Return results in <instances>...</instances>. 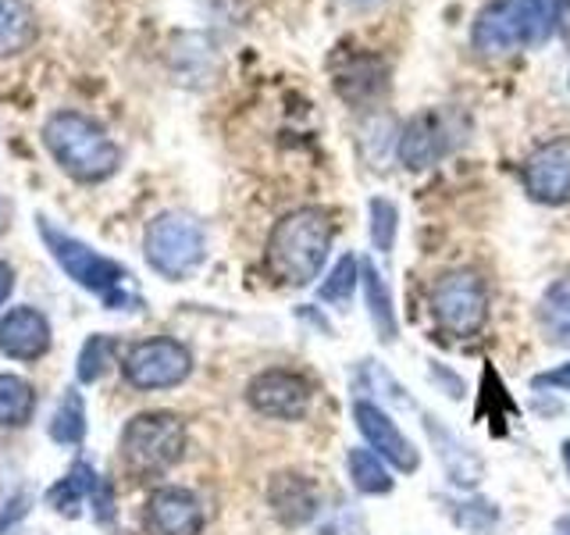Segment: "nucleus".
<instances>
[{
	"label": "nucleus",
	"instance_id": "obj_1",
	"mask_svg": "<svg viewBox=\"0 0 570 535\" xmlns=\"http://www.w3.org/2000/svg\"><path fill=\"white\" fill-rule=\"evenodd\" d=\"M332 214L321 207H299L289 211L282 222H275L272 236H267V272L282 285H307L321 275L332 250Z\"/></svg>",
	"mask_w": 570,
	"mask_h": 535
},
{
	"label": "nucleus",
	"instance_id": "obj_2",
	"mask_svg": "<svg viewBox=\"0 0 570 535\" xmlns=\"http://www.w3.org/2000/svg\"><path fill=\"white\" fill-rule=\"evenodd\" d=\"M43 143H47L50 157L61 165V172L86 186L111 178L121 165L118 143L107 136L100 121L86 118L79 111L50 115L43 125Z\"/></svg>",
	"mask_w": 570,
	"mask_h": 535
},
{
	"label": "nucleus",
	"instance_id": "obj_3",
	"mask_svg": "<svg viewBox=\"0 0 570 535\" xmlns=\"http://www.w3.org/2000/svg\"><path fill=\"white\" fill-rule=\"evenodd\" d=\"M570 0H492L474 18L471 40L485 58H507L524 47H539L557 29Z\"/></svg>",
	"mask_w": 570,
	"mask_h": 535
},
{
	"label": "nucleus",
	"instance_id": "obj_4",
	"mask_svg": "<svg viewBox=\"0 0 570 535\" xmlns=\"http://www.w3.org/2000/svg\"><path fill=\"white\" fill-rule=\"evenodd\" d=\"M40 236H43V243H47V250H50V257L58 261L61 272H65L71 282H76V285H82V290L97 293L111 311L139 308V303H142L139 293L129 290V279H132V275H129V268H125L121 261L100 254V250L86 246V243L76 240V236H68L65 228L50 225L47 218H40Z\"/></svg>",
	"mask_w": 570,
	"mask_h": 535
},
{
	"label": "nucleus",
	"instance_id": "obj_5",
	"mask_svg": "<svg viewBox=\"0 0 570 535\" xmlns=\"http://www.w3.org/2000/svg\"><path fill=\"white\" fill-rule=\"evenodd\" d=\"M186 450V425L171 410H147L121 428V460L139 478L171 471Z\"/></svg>",
	"mask_w": 570,
	"mask_h": 535
},
{
	"label": "nucleus",
	"instance_id": "obj_6",
	"mask_svg": "<svg viewBox=\"0 0 570 535\" xmlns=\"http://www.w3.org/2000/svg\"><path fill=\"white\" fill-rule=\"evenodd\" d=\"M142 254L147 264L160 279L168 282H183L189 279L196 268L207 257V236L204 225L186 211H165L147 225V236H142Z\"/></svg>",
	"mask_w": 570,
	"mask_h": 535
},
{
	"label": "nucleus",
	"instance_id": "obj_7",
	"mask_svg": "<svg viewBox=\"0 0 570 535\" xmlns=\"http://www.w3.org/2000/svg\"><path fill=\"white\" fill-rule=\"evenodd\" d=\"M189 371H193V353L168 335L142 339V343L129 347V353L121 357L125 382L142 392L183 386L189 379Z\"/></svg>",
	"mask_w": 570,
	"mask_h": 535
},
{
	"label": "nucleus",
	"instance_id": "obj_8",
	"mask_svg": "<svg viewBox=\"0 0 570 535\" xmlns=\"http://www.w3.org/2000/svg\"><path fill=\"white\" fill-rule=\"evenodd\" d=\"M432 311L439 325L453 335H474L489 318V290L478 272H450L435 282L432 290Z\"/></svg>",
	"mask_w": 570,
	"mask_h": 535
},
{
	"label": "nucleus",
	"instance_id": "obj_9",
	"mask_svg": "<svg viewBox=\"0 0 570 535\" xmlns=\"http://www.w3.org/2000/svg\"><path fill=\"white\" fill-rule=\"evenodd\" d=\"M246 400L264 418L299 421L311 407V382L296 371L272 368V371H261L257 379L246 386Z\"/></svg>",
	"mask_w": 570,
	"mask_h": 535
},
{
	"label": "nucleus",
	"instance_id": "obj_10",
	"mask_svg": "<svg viewBox=\"0 0 570 535\" xmlns=\"http://www.w3.org/2000/svg\"><path fill=\"white\" fill-rule=\"evenodd\" d=\"M353 421H356V428H361V436L367 439L371 454H379L382 460H389L396 471H406V475L417 471V464H421L417 446L403 436V428L392 421L379 403L356 400L353 403Z\"/></svg>",
	"mask_w": 570,
	"mask_h": 535
},
{
	"label": "nucleus",
	"instance_id": "obj_11",
	"mask_svg": "<svg viewBox=\"0 0 570 535\" xmlns=\"http://www.w3.org/2000/svg\"><path fill=\"white\" fill-rule=\"evenodd\" d=\"M528 193L539 204H567L570 201V136L549 139L528 157L524 168Z\"/></svg>",
	"mask_w": 570,
	"mask_h": 535
},
{
	"label": "nucleus",
	"instance_id": "obj_12",
	"mask_svg": "<svg viewBox=\"0 0 570 535\" xmlns=\"http://www.w3.org/2000/svg\"><path fill=\"white\" fill-rule=\"evenodd\" d=\"M150 535H200L204 532V507L189 489L165 486L154 489L142 514Z\"/></svg>",
	"mask_w": 570,
	"mask_h": 535
},
{
	"label": "nucleus",
	"instance_id": "obj_13",
	"mask_svg": "<svg viewBox=\"0 0 570 535\" xmlns=\"http://www.w3.org/2000/svg\"><path fill=\"white\" fill-rule=\"evenodd\" d=\"M50 350V321L36 308H14L0 318V353L11 361H40Z\"/></svg>",
	"mask_w": 570,
	"mask_h": 535
},
{
	"label": "nucleus",
	"instance_id": "obj_14",
	"mask_svg": "<svg viewBox=\"0 0 570 535\" xmlns=\"http://www.w3.org/2000/svg\"><path fill=\"white\" fill-rule=\"evenodd\" d=\"M445 150H450V121H445L442 111H424L410 118L400 136V160L410 172L432 168Z\"/></svg>",
	"mask_w": 570,
	"mask_h": 535
},
{
	"label": "nucleus",
	"instance_id": "obj_15",
	"mask_svg": "<svg viewBox=\"0 0 570 535\" xmlns=\"http://www.w3.org/2000/svg\"><path fill=\"white\" fill-rule=\"evenodd\" d=\"M267 504H272L275 517L282 525L289 528H299L317 517V486L299 471H282L272 478V486H267Z\"/></svg>",
	"mask_w": 570,
	"mask_h": 535
},
{
	"label": "nucleus",
	"instance_id": "obj_16",
	"mask_svg": "<svg viewBox=\"0 0 570 535\" xmlns=\"http://www.w3.org/2000/svg\"><path fill=\"white\" fill-rule=\"evenodd\" d=\"M385 86H389V71L379 58H353L335 71V89L350 104H367L379 94H385Z\"/></svg>",
	"mask_w": 570,
	"mask_h": 535
},
{
	"label": "nucleus",
	"instance_id": "obj_17",
	"mask_svg": "<svg viewBox=\"0 0 570 535\" xmlns=\"http://www.w3.org/2000/svg\"><path fill=\"white\" fill-rule=\"evenodd\" d=\"M36 11L29 0H0V58H18L36 43Z\"/></svg>",
	"mask_w": 570,
	"mask_h": 535
},
{
	"label": "nucleus",
	"instance_id": "obj_18",
	"mask_svg": "<svg viewBox=\"0 0 570 535\" xmlns=\"http://www.w3.org/2000/svg\"><path fill=\"white\" fill-rule=\"evenodd\" d=\"M361 285H364V300H367V311H371V321H374V332H379L382 343H392V339L400 335L396 311H392L389 285L382 282L379 268H374L371 261L361 264Z\"/></svg>",
	"mask_w": 570,
	"mask_h": 535
},
{
	"label": "nucleus",
	"instance_id": "obj_19",
	"mask_svg": "<svg viewBox=\"0 0 570 535\" xmlns=\"http://www.w3.org/2000/svg\"><path fill=\"white\" fill-rule=\"evenodd\" d=\"M539 321L549 343L570 350V279H557L539 303Z\"/></svg>",
	"mask_w": 570,
	"mask_h": 535
},
{
	"label": "nucleus",
	"instance_id": "obj_20",
	"mask_svg": "<svg viewBox=\"0 0 570 535\" xmlns=\"http://www.w3.org/2000/svg\"><path fill=\"white\" fill-rule=\"evenodd\" d=\"M97 481H100V475H97V468L94 464H86V460H79V464H71V471L58 481V486L50 489V507L53 510H61V514H76V507L79 504H89V496H94V489H97Z\"/></svg>",
	"mask_w": 570,
	"mask_h": 535
},
{
	"label": "nucleus",
	"instance_id": "obj_21",
	"mask_svg": "<svg viewBox=\"0 0 570 535\" xmlns=\"http://www.w3.org/2000/svg\"><path fill=\"white\" fill-rule=\"evenodd\" d=\"M36 415V389L18 374H0V428H22Z\"/></svg>",
	"mask_w": 570,
	"mask_h": 535
},
{
	"label": "nucleus",
	"instance_id": "obj_22",
	"mask_svg": "<svg viewBox=\"0 0 570 535\" xmlns=\"http://www.w3.org/2000/svg\"><path fill=\"white\" fill-rule=\"evenodd\" d=\"M50 439L61 446H79L86 439V403L79 389H65V397L58 400V410L50 418Z\"/></svg>",
	"mask_w": 570,
	"mask_h": 535
},
{
	"label": "nucleus",
	"instance_id": "obj_23",
	"mask_svg": "<svg viewBox=\"0 0 570 535\" xmlns=\"http://www.w3.org/2000/svg\"><path fill=\"white\" fill-rule=\"evenodd\" d=\"M346 464H350V478H353L356 493H364V496H385V493H392V478H389V471H385V464H382L379 454L350 450Z\"/></svg>",
	"mask_w": 570,
	"mask_h": 535
},
{
	"label": "nucleus",
	"instance_id": "obj_24",
	"mask_svg": "<svg viewBox=\"0 0 570 535\" xmlns=\"http://www.w3.org/2000/svg\"><path fill=\"white\" fill-rule=\"evenodd\" d=\"M118 343L111 335H94L86 339V347L79 353V382H97L104 379V371L115 364Z\"/></svg>",
	"mask_w": 570,
	"mask_h": 535
},
{
	"label": "nucleus",
	"instance_id": "obj_25",
	"mask_svg": "<svg viewBox=\"0 0 570 535\" xmlns=\"http://www.w3.org/2000/svg\"><path fill=\"white\" fill-rule=\"evenodd\" d=\"M356 279H361V264H356V257L353 254L338 257L332 275L321 282V300L325 303H350V296L356 290Z\"/></svg>",
	"mask_w": 570,
	"mask_h": 535
},
{
	"label": "nucleus",
	"instance_id": "obj_26",
	"mask_svg": "<svg viewBox=\"0 0 570 535\" xmlns=\"http://www.w3.org/2000/svg\"><path fill=\"white\" fill-rule=\"evenodd\" d=\"M396 225H400L396 204L374 196V201H371V240H374V246L382 250V254H389L392 243H396Z\"/></svg>",
	"mask_w": 570,
	"mask_h": 535
},
{
	"label": "nucleus",
	"instance_id": "obj_27",
	"mask_svg": "<svg viewBox=\"0 0 570 535\" xmlns=\"http://www.w3.org/2000/svg\"><path fill=\"white\" fill-rule=\"evenodd\" d=\"M534 386H539V389H546V386H560V389H570V364H563V368H557V371H546V374H539V379H534Z\"/></svg>",
	"mask_w": 570,
	"mask_h": 535
},
{
	"label": "nucleus",
	"instance_id": "obj_28",
	"mask_svg": "<svg viewBox=\"0 0 570 535\" xmlns=\"http://www.w3.org/2000/svg\"><path fill=\"white\" fill-rule=\"evenodd\" d=\"M22 514H26V499H14V504H8L4 510H0V535H4Z\"/></svg>",
	"mask_w": 570,
	"mask_h": 535
},
{
	"label": "nucleus",
	"instance_id": "obj_29",
	"mask_svg": "<svg viewBox=\"0 0 570 535\" xmlns=\"http://www.w3.org/2000/svg\"><path fill=\"white\" fill-rule=\"evenodd\" d=\"M11 290H14V268L8 261H0V308L8 303Z\"/></svg>",
	"mask_w": 570,
	"mask_h": 535
},
{
	"label": "nucleus",
	"instance_id": "obj_30",
	"mask_svg": "<svg viewBox=\"0 0 570 535\" xmlns=\"http://www.w3.org/2000/svg\"><path fill=\"white\" fill-rule=\"evenodd\" d=\"M8 225H11V201L8 196H0V236L8 232Z\"/></svg>",
	"mask_w": 570,
	"mask_h": 535
},
{
	"label": "nucleus",
	"instance_id": "obj_31",
	"mask_svg": "<svg viewBox=\"0 0 570 535\" xmlns=\"http://www.w3.org/2000/svg\"><path fill=\"white\" fill-rule=\"evenodd\" d=\"M350 4H356V8H371V4H379V0H350Z\"/></svg>",
	"mask_w": 570,
	"mask_h": 535
}]
</instances>
